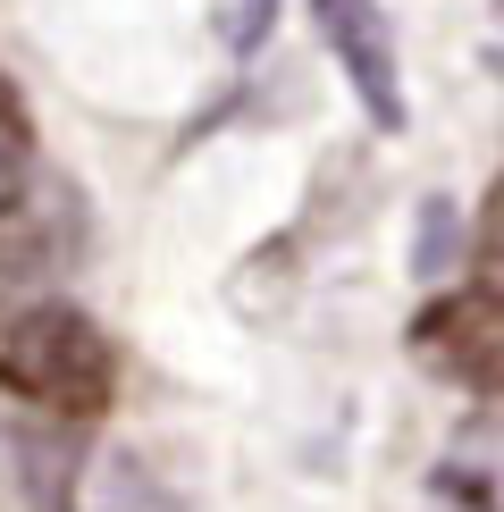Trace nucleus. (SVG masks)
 Segmentation results:
<instances>
[{
    "label": "nucleus",
    "instance_id": "nucleus-1",
    "mask_svg": "<svg viewBox=\"0 0 504 512\" xmlns=\"http://www.w3.org/2000/svg\"><path fill=\"white\" fill-rule=\"evenodd\" d=\"M0 395L51 420H101L118 395V345L76 303H9L0 311Z\"/></svg>",
    "mask_w": 504,
    "mask_h": 512
},
{
    "label": "nucleus",
    "instance_id": "nucleus-2",
    "mask_svg": "<svg viewBox=\"0 0 504 512\" xmlns=\"http://www.w3.org/2000/svg\"><path fill=\"white\" fill-rule=\"evenodd\" d=\"M412 361L462 395L504 403V286H454L412 319Z\"/></svg>",
    "mask_w": 504,
    "mask_h": 512
},
{
    "label": "nucleus",
    "instance_id": "nucleus-3",
    "mask_svg": "<svg viewBox=\"0 0 504 512\" xmlns=\"http://www.w3.org/2000/svg\"><path fill=\"white\" fill-rule=\"evenodd\" d=\"M76 236V202L51 168H34L26 143L0 135V277L17 269H51Z\"/></svg>",
    "mask_w": 504,
    "mask_h": 512
},
{
    "label": "nucleus",
    "instance_id": "nucleus-4",
    "mask_svg": "<svg viewBox=\"0 0 504 512\" xmlns=\"http://www.w3.org/2000/svg\"><path fill=\"white\" fill-rule=\"evenodd\" d=\"M311 9H320L328 59L345 68V84H353V101L370 110V126L404 135L412 101H404V68H395V34H387V17H378V0H311Z\"/></svg>",
    "mask_w": 504,
    "mask_h": 512
},
{
    "label": "nucleus",
    "instance_id": "nucleus-5",
    "mask_svg": "<svg viewBox=\"0 0 504 512\" xmlns=\"http://www.w3.org/2000/svg\"><path fill=\"white\" fill-rule=\"evenodd\" d=\"M0 471H9L17 504L26 512H76L84 504V479H93V462L76 454V437L59 429H0Z\"/></svg>",
    "mask_w": 504,
    "mask_h": 512
},
{
    "label": "nucleus",
    "instance_id": "nucleus-6",
    "mask_svg": "<svg viewBox=\"0 0 504 512\" xmlns=\"http://www.w3.org/2000/svg\"><path fill=\"white\" fill-rule=\"evenodd\" d=\"M76 512H185V496L168 487L143 454H101L93 479H84V504Z\"/></svg>",
    "mask_w": 504,
    "mask_h": 512
},
{
    "label": "nucleus",
    "instance_id": "nucleus-7",
    "mask_svg": "<svg viewBox=\"0 0 504 512\" xmlns=\"http://www.w3.org/2000/svg\"><path fill=\"white\" fill-rule=\"evenodd\" d=\"M479 261L504 277V177L488 185V202H479Z\"/></svg>",
    "mask_w": 504,
    "mask_h": 512
},
{
    "label": "nucleus",
    "instance_id": "nucleus-8",
    "mask_svg": "<svg viewBox=\"0 0 504 512\" xmlns=\"http://www.w3.org/2000/svg\"><path fill=\"white\" fill-rule=\"evenodd\" d=\"M446 202H429V210H420V269H446Z\"/></svg>",
    "mask_w": 504,
    "mask_h": 512
},
{
    "label": "nucleus",
    "instance_id": "nucleus-9",
    "mask_svg": "<svg viewBox=\"0 0 504 512\" xmlns=\"http://www.w3.org/2000/svg\"><path fill=\"white\" fill-rule=\"evenodd\" d=\"M0 135H9V143H26V135H34V126H26V101H17V84H9V76H0Z\"/></svg>",
    "mask_w": 504,
    "mask_h": 512
}]
</instances>
